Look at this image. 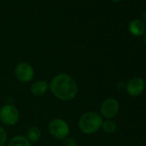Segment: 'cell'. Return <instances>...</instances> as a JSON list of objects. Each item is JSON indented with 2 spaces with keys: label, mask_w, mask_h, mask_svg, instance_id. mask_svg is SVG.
I'll return each mask as SVG.
<instances>
[{
  "label": "cell",
  "mask_w": 146,
  "mask_h": 146,
  "mask_svg": "<svg viewBox=\"0 0 146 146\" xmlns=\"http://www.w3.org/2000/svg\"><path fill=\"white\" fill-rule=\"evenodd\" d=\"M49 90L56 98L64 102L73 100L78 92L77 82L66 73L56 75L49 84Z\"/></svg>",
  "instance_id": "obj_1"
},
{
  "label": "cell",
  "mask_w": 146,
  "mask_h": 146,
  "mask_svg": "<svg viewBox=\"0 0 146 146\" xmlns=\"http://www.w3.org/2000/svg\"><path fill=\"white\" fill-rule=\"evenodd\" d=\"M119 109V105L117 100L113 98L106 99L101 106L102 116L107 119H111L118 113Z\"/></svg>",
  "instance_id": "obj_6"
},
{
  "label": "cell",
  "mask_w": 146,
  "mask_h": 146,
  "mask_svg": "<svg viewBox=\"0 0 146 146\" xmlns=\"http://www.w3.org/2000/svg\"><path fill=\"white\" fill-rule=\"evenodd\" d=\"M9 146H31V145L27 137L18 135V136L13 137L10 140Z\"/></svg>",
  "instance_id": "obj_10"
},
{
  "label": "cell",
  "mask_w": 146,
  "mask_h": 146,
  "mask_svg": "<svg viewBox=\"0 0 146 146\" xmlns=\"http://www.w3.org/2000/svg\"><path fill=\"white\" fill-rule=\"evenodd\" d=\"M49 89V84L44 80H38L31 86V92L35 96H41L45 95Z\"/></svg>",
  "instance_id": "obj_8"
},
{
  "label": "cell",
  "mask_w": 146,
  "mask_h": 146,
  "mask_svg": "<svg viewBox=\"0 0 146 146\" xmlns=\"http://www.w3.org/2000/svg\"><path fill=\"white\" fill-rule=\"evenodd\" d=\"M41 137L40 130L37 126H32L28 130L27 132V138L30 143H36L40 140Z\"/></svg>",
  "instance_id": "obj_11"
},
{
  "label": "cell",
  "mask_w": 146,
  "mask_h": 146,
  "mask_svg": "<svg viewBox=\"0 0 146 146\" xmlns=\"http://www.w3.org/2000/svg\"><path fill=\"white\" fill-rule=\"evenodd\" d=\"M64 146H77V142L71 137H66L64 139Z\"/></svg>",
  "instance_id": "obj_14"
},
{
  "label": "cell",
  "mask_w": 146,
  "mask_h": 146,
  "mask_svg": "<svg viewBox=\"0 0 146 146\" xmlns=\"http://www.w3.org/2000/svg\"><path fill=\"white\" fill-rule=\"evenodd\" d=\"M19 117L18 109L11 104H6L0 108V120L6 125H16L19 120Z\"/></svg>",
  "instance_id": "obj_4"
},
{
  "label": "cell",
  "mask_w": 146,
  "mask_h": 146,
  "mask_svg": "<svg viewBox=\"0 0 146 146\" xmlns=\"http://www.w3.org/2000/svg\"><path fill=\"white\" fill-rule=\"evenodd\" d=\"M129 31L135 36H140L145 32V25L141 20H133L129 23Z\"/></svg>",
  "instance_id": "obj_9"
},
{
  "label": "cell",
  "mask_w": 146,
  "mask_h": 146,
  "mask_svg": "<svg viewBox=\"0 0 146 146\" xmlns=\"http://www.w3.org/2000/svg\"><path fill=\"white\" fill-rule=\"evenodd\" d=\"M103 122L102 117L96 112H88L83 114L78 121L80 131L84 134H93L96 132Z\"/></svg>",
  "instance_id": "obj_2"
},
{
  "label": "cell",
  "mask_w": 146,
  "mask_h": 146,
  "mask_svg": "<svg viewBox=\"0 0 146 146\" xmlns=\"http://www.w3.org/2000/svg\"><path fill=\"white\" fill-rule=\"evenodd\" d=\"M15 75L20 82L29 83L34 78L35 70L29 63L21 62L15 68Z\"/></svg>",
  "instance_id": "obj_5"
},
{
  "label": "cell",
  "mask_w": 146,
  "mask_h": 146,
  "mask_svg": "<svg viewBox=\"0 0 146 146\" xmlns=\"http://www.w3.org/2000/svg\"><path fill=\"white\" fill-rule=\"evenodd\" d=\"M113 1H120V0H113Z\"/></svg>",
  "instance_id": "obj_16"
},
{
  "label": "cell",
  "mask_w": 146,
  "mask_h": 146,
  "mask_svg": "<svg viewBox=\"0 0 146 146\" xmlns=\"http://www.w3.org/2000/svg\"><path fill=\"white\" fill-rule=\"evenodd\" d=\"M7 142V132L6 131L0 126V146H4Z\"/></svg>",
  "instance_id": "obj_13"
},
{
  "label": "cell",
  "mask_w": 146,
  "mask_h": 146,
  "mask_svg": "<svg viewBox=\"0 0 146 146\" xmlns=\"http://www.w3.org/2000/svg\"><path fill=\"white\" fill-rule=\"evenodd\" d=\"M145 42H146V34H145Z\"/></svg>",
  "instance_id": "obj_17"
},
{
  "label": "cell",
  "mask_w": 146,
  "mask_h": 146,
  "mask_svg": "<svg viewBox=\"0 0 146 146\" xmlns=\"http://www.w3.org/2000/svg\"><path fill=\"white\" fill-rule=\"evenodd\" d=\"M141 17H142V20H141V21H142V22L143 23V24L146 26V11H144L142 13V16H141Z\"/></svg>",
  "instance_id": "obj_15"
},
{
  "label": "cell",
  "mask_w": 146,
  "mask_h": 146,
  "mask_svg": "<svg viewBox=\"0 0 146 146\" xmlns=\"http://www.w3.org/2000/svg\"><path fill=\"white\" fill-rule=\"evenodd\" d=\"M48 129L50 134L58 140L65 139L70 134V126L68 123L60 118L52 119L48 125Z\"/></svg>",
  "instance_id": "obj_3"
},
{
  "label": "cell",
  "mask_w": 146,
  "mask_h": 146,
  "mask_svg": "<svg viewBox=\"0 0 146 146\" xmlns=\"http://www.w3.org/2000/svg\"><path fill=\"white\" fill-rule=\"evenodd\" d=\"M102 127L103 129V131L106 133L111 134L113 133L116 129H117V125L114 121H113L112 119H106L102 122Z\"/></svg>",
  "instance_id": "obj_12"
},
{
  "label": "cell",
  "mask_w": 146,
  "mask_h": 146,
  "mask_svg": "<svg viewBox=\"0 0 146 146\" xmlns=\"http://www.w3.org/2000/svg\"><path fill=\"white\" fill-rule=\"evenodd\" d=\"M145 88L144 82L142 78L135 77L130 79L126 84V91L132 96H137L141 95Z\"/></svg>",
  "instance_id": "obj_7"
}]
</instances>
